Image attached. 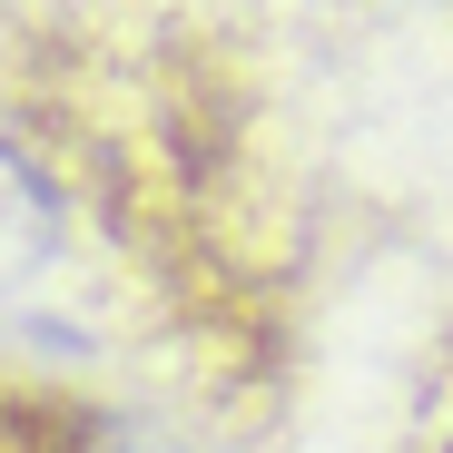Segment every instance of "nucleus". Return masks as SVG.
Here are the masks:
<instances>
[{
  "instance_id": "f257e3e1",
  "label": "nucleus",
  "mask_w": 453,
  "mask_h": 453,
  "mask_svg": "<svg viewBox=\"0 0 453 453\" xmlns=\"http://www.w3.org/2000/svg\"><path fill=\"white\" fill-rule=\"evenodd\" d=\"M404 453H453V365H443V385L424 395V414H414V443Z\"/></svg>"
}]
</instances>
